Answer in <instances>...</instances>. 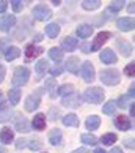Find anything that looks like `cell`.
Returning a JSON list of instances; mask_svg holds the SVG:
<instances>
[{
    "mask_svg": "<svg viewBox=\"0 0 135 153\" xmlns=\"http://www.w3.org/2000/svg\"><path fill=\"white\" fill-rule=\"evenodd\" d=\"M29 77H30L29 68L18 66V68L14 70V74H13V84H14L16 87H22V85H25V84H27Z\"/></svg>",
    "mask_w": 135,
    "mask_h": 153,
    "instance_id": "1",
    "label": "cell"
},
{
    "mask_svg": "<svg viewBox=\"0 0 135 153\" xmlns=\"http://www.w3.org/2000/svg\"><path fill=\"white\" fill-rule=\"evenodd\" d=\"M104 90L99 88V87H91L85 90V93H83V98H85L88 103H94V104H99L104 101Z\"/></svg>",
    "mask_w": 135,
    "mask_h": 153,
    "instance_id": "2",
    "label": "cell"
},
{
    "mask_svg": "<svg viewBox=\"0 0 135 153\" xmlns=\"http://www.w3.org/2000/svg\"><path fill=\"white\" fill-rule=\"evenodd\" d=\"M99 79L104 84H107V85H116V84L120 82V73H118L116 70H112V68L102 70L99 73Z\"/></svg>",
    "mask_w": 135,
    "mask_h": 153,
    "instance_id": "3",
    "label": "cell"
},
{
    "mask_svg": "<svg viewBox=\"0 0 135 153\" xmlns=\"http://www.w3.org/2000/svg\"><path fill=\"white\" fill-rule=\"evenodd\" d=\"M41 93H43L41 90H35L32 95H29V98L25 101V111H29V112L36 111V107L41 103Z\"/></svg>",
    "mask_w": 135,
    "mask_h": 153,
    "instance_id": "4",
    "label": "cell"
},
{
    "mask_svg": "<svg viewBox=\"0 0 135 153\" xmlns=\"http://www.w3.org/2000/svg\"><path fill=\"white\" fill-rule=\"evenodd\" d=\"M33 16H35L38 21H47L49 18H52V10L41 3V5H38V7H35V10H33Z\"/></svg>",
    "mask_w": 135,
    "mask_h": 153,
    "instance_id": "5",
    "label": "cell"
},
{
    "mask_svg": "<svg viewBox=\"0 0 135 153\" xmlns=\"http://www.w3.org/2000/svg\"><path fill=\"white\" fill-rule=\"evenodd\" d=\"M80 76L83 77V81L91 82L94 79V66L91 62H83L82 68H80Z\"/></svg>",
    "mask_w": 135,
    "mask_h": 153,
    "instance_id": "6",
    "label": "cell"
},
{
    "mask_svg": "<svg viewBox=\"0 0 135 153\" xmlns=\"http://www.w3.org/2000/svg\"><path fill=\"white\" fill-rule=\"evenodd\" d=\"M116 25H118V29L123 30V32L134 30V18H120L116 21Z\"/></svg>",
    "mask_w": 135,
    "mask_h": 153,
    "instance_id": "7",
    "label": "cell"
},
{
    "mask_svg": "<svg viewBox=\"0 0 135 153\" xmlns=\"http://www.w3.org/2000/svg\"><path fill=\"white\" fill-rule=\"evenodd\" d=\"M99 57H101V62H102V63H107V65H112V63L116 62V55L112 49H104Z\"/></svg>",
    "mask_w": 135,
    "mask_h": 153,
    "instance_id": "8",
    "label": "cell"
},
{
    "mask_svg": "<svg viewBox=\"0 0 135 153\" xmlns=\"http://www.w3.org/2000/svg\"><path fill=\"white\" fill-rule=\"evenodd\" d=\"M14 24H16V18H14V16H11V14H7V16H3V18L0 19V30L8 32Z\"/></svg>",
    "mask_w": 135,
    "mask_h": 153,
    "instance_id": "9",
    "label": "cell"
},
{
    "mask_svg": "<svg viewBox=\"0 0 135 153\" xmlns=\"http://www.w3.org/2000/svg\"><path fill=\"white\" fill-rule=\"evenodd\" d=\"M110 38V33L109 32H101L99 35L94 38V41H93V46H91V51H98L102 44L107 41V39Z\"/></svg>",
    "mask_w": 135,
    "mask_h": 153,
    "instance_id": "10",
    "label": "cell"
},
{
    "mask_svg": "<svg viewBox=\"0 0 135 153\" xmlns=\"http://www.w3.org/2000/svg\"><path fill=\"white\" fill-rule=\"evenodd\" d=\"M14 125H16V129L21 131V133H27V131H29V122H27L21 114H18L14 117Z\"/></svg>",
    "mask_w": 135,
    "mask_h": 153,
    "instance_id": "11",
    "label": "cell"
},
{
    "mask_svg": "<svg viewBox=\"0 0 135 153\" xmlns=\"http://www.w3.org/2000/svg\"><path fill=\"white\" fill-rule=\"evenodd\" d=\"M39 54H43V48H38V46H35V44H29L27 49H25V59L27 60H33Z\"/></svg>",
    "mask_w": 135,
    "mask_h": 153,
    "instance_id": "12",
    "label": "cell"
},
{
    "mask_svg": "<svg viewBox=\"0 0 135 153\" xmlns=\"http://www.w3.org/2000/svg\"><path fill=\"white\" fill-rule=\"evenodd\" d=\"M13 115V111L7 103H0V122H7Z\"/></svg>",
    "mask_w": 135,
    "mask_h": 153,
    "instance_id": "13",
    "label": "cell"
},
{
    "mask_svg": "<svg viewBox=\"0 0 135 153\" xmlns=\"http://www.w3.org/2000/svg\"><path fill=\"white\" fill-rule=\"evenodd\" d=\"M115 125L118 129H121V131H126V129L131 128V122H129V118L124 117V115H120L115 118Z\"/></svg>",
    "mask_w": 135,
    "mask_h": 153,
    "instance_id": "14",
    "label": "cell"
},
{
    "mask_svg": "<svg viewBox=\"0 0 135 153\" xmlns=\"http://www.w3.org/2000/svg\"><path fill=\"white\" fill-rule=\"evenodd\" d=\"M74 92H76V88H74V85H71V84H65V85H61L58 88V93L63 96V98H69V96L74 95Z\"/></svg>",
    "mask_w": 135,
    "mask_h": 153,
    "instance_id": "15",
    "label": "cell"
},
{
    "mask_svg": "<svg viewBox=\"0 0 135 153\" xmlns=\"http://www.w3.org/2000/svg\"><path fill=\"white\" fill-rule=\"evenodd\" d=\"M61 46H63V49H66V51H74V49H77V39L76 38H72V36H66L63 41H61Z\"/></svg>",
    "mask_w": 135,
    "mask_h": 153,
    "instance_id": "16",
    "label": "cell"
},
{
    "mask_svg": "<svg viewBox=\"0 0 135 153\" xmlns=\"http://www.w3.org/2000/svg\"><path fill=\"white\" fill-rule=\"evenodd\" d=\"M14 139V134L11 131L10 128H3L2 133H0V140H2V144H11Z\"/></svg>",
    "mask_w": 135,
    "mask_h": 153,
    "instance_id": "17",
    "label": "cell"
},
{
    "mask_svg": "<svg viewBox=\"0 0 135 153\" xmlns=\"http://www.w3.org/2000/svg\"><path fill=\"white\" fill-rule=\"evenodd\" d=\"M61 139H63V134H61L60 129H52L49 134V140L52 145H60L61 144Z\"/></svg>",
    "mask_w": 135,
    "mask_h": 153,
    "instance_id": "18",
    "label": "cell"
},
{
    "mask_svg": "<svg viewBox=\"0 0 135 153\" xmlns=\"http://www.w3.org/2000/svg\"><path fill=\"white\" fill-rule=\"evenodd\" d=\"M76 32H77V35L80 36V38H88L93 33V27L91 25H87V24H82V25L77 27Z\"/></svg>",
    "mask_w": 135,
    "mask_h": 153,
    "instance_id": "19",
    "label": "cell"
},
{
    "mask_svg": "<svg viewBox=\"0 0 135 153\" xmlns=\"http://www.w3.org/2000/svg\"><path fill=\"white\" fill-rule=\"evenodd\" d=\"M32 125H33V128H35V129H44V128H46V117H44L43 114H38L35 118H33Z\"/></svg>",
    "mask_w": 135,
    "mask_h": 153,
    "instance_id": "20",
    "label": "cell"
},
{
    "mask_svg": "<svg viewBox=\"0 0 135 153\" xmlns=\"http://www.w3.org/2000/svg\"><path fill=\"white\" fill-rule=\"evenodd\" d=\"M85 125H87L88 129H91V131H93V129H98L99 125H101V118L98 115H91V117L87 118V123Z\"/></svg>",
    "mask_w": 135,
    "mask_h": 153,
    "instance_id": "21",
    "label": "cell"
},
{
    "mask_svg": "<svg viewBox=\"0 0 135 153\" xmlns=\"http://www.w3.org/2000/svg\"><path fill=\"white\" fill-rule=\"evenodd\" d=\"M66 70L69 73H77L79 71V59L77 57H71L66 60Z\"/></svg>",
    "mask_w": 135,
    "mask_h": 153,
    "instance_id": "22",
    "label": "cell"
},
{
    "mask_svg": "<svg viewBox=\"0 0 135 153\" xmlns=\"http://www.w3.org/2000/svg\"><path fill=\"white\" fill-rule=\"evenodd\" d=\"M46 88L49 90V95H50V98H57V92H55V88H57V81L52 77V79H47L46 81Z\"/></svg>",
    "mask_w": 135,
    "mask_h": 153,
    "instance_id": "23",
    "label": "cell"
},
{
    "mask_svg": "<svg viewBox=\"0 0 135 153\" xmlns=\"http://www.w3.org/2000/svg\"><path fill=\"white\" fill-rule=\"evenodd\" d=\"M46 33H47V36H49V38L58 36V33H60V25H58V24H55V22L49 24V25L46 27Z\"/></svg>",
    "mask_w": 135,
    "mask_h": 153,
    "instance_id": "24",
    "label": "cell"
},
{
    "mask_svg": "<svg viewBox=\"0 0 135 153\" xmlns=\"http://www.w3.org/2000/svg\"><path fill=\"white\" fill-rule=\"evenodd\" d=\"M19 54H21L19 48H16V46L8 48V49H7V52H5V59H7L8 62H11V60L18 59V57H19Z\"/></svg>",
    "mask_w": 135,
    "mask_h": 153,
    "instance_id": "25",
    "label": "cell"
},
{
    "mask_svg": "<svg viewBox=\"0 0 135 153\" xmlns=\"http://www.w3.org/2000/svg\"><path fill=\"white\" fill-rule=\"evenodd\" d=\"M116 44H118V48H120V51H121L123 55H129V54H131L132 46H131V44H129L127 41H124V39H118Z\"/></svg>",
    "mask_w": 135,
    "mask_h": 153,
    "instance_id": "26",
    "label": "cell"
},
{
    "mask_svg": "<svg viewBox=\"0 0 135 153\" xmlns=\"http://www.w3.org/2000/svg\"><path fill=\"white\" fill-rule=\"evenodd\" d=\"M63 123L66 126H77L79 125V118L74 114H68L66 117H63Z\"/></svg>",
    "mask_w": 135,
    "mask_h": 153,
    "instance_id": "27",
    "label": "cell"
},
{
    "mask_svg": "<svg viewBox=\"0 0 135 153\" xmlns=\"http://www.w3.org/2000/svg\"><path fill=\"white\" fill-rule=\"evenodd\" d=\"M49 55H50V59H52L54 62H60L61 59H63V51L58 49V48H52L49 51Z\"/></svg>",
    "mask_w": 135,
    "mask_h": 153,
    "instance_id": "28",
    "label": "cell"
},
{
    "mask_svg": "<svg viewBox=\"0 0 135 153\" xmlns=\"http://www.w3.org/2000/svg\"><path fill=\"white\" fill-rule=\"evenodd\" d=\"M8 98H10V103L11 104H18L19 101H21V92L19 90H10L8 92Z\"/></svg>",
    "mask_w": 135,
    "mask_h": 153,
    "instance_id": "29",
    "label": "cell"
},
{
    "mask_svg": "<svg viewBox=\"0 0 135 153\" xmlns=\"http://www.w3.org/2000/svg\"><path fill=\"white\" fill-rule=\"evenodd\" d=\"M102 111H104V114L112 115L116 111V101H109V103H105L104 107H102Z\"/></svg>",
    "mask_w": 135,
    "mask_h": 153,
    "instance_id": "30",
    "label": "cell"
},
{
    "mask_svg": "<svg viewBox=\"0 0 135 153\" xmlns=\"http://www.w3.org/2000/svg\"><path fill=\"white\" fill-rule=\"evenodd\" d=\"M80 104V98L74 96V98H63V106H69V107H79Z\"/></svg>",
    "mask_w": 135,
    "mask_h": 153,
    "instance_id": "31",
    "label": "cell"
},
{
    "mask_svg": "<svg viewBox=\"0 0 135 153\" xmlns=\"http://www.w3.org/2000/svg\"><path fill=\"white\" fill-rule=\"evenodd\" d=\"M101 142H102L104 145H112V144H115L116 142V134H105L101 137Z\"/></svg>",
    "mask_w": 135,
    "mask_h": 153,
    "instance_id": "32",
    "label": "cell"
},
{
    "mask_svg": "<svg viewBox=\"0 0 135 153\" xmlns=\"http://www.w3.org/2000/svg\"><path fill=\"white\" fill-rule=\"evenodd\" d=\"M47 68H49V63L46 60H39L36 63V73L38 74H44V73L47 71Z\"/></svg>",
    "mask_w": 135,
    "mask_h": 153,
    "instance_id": "33",
    "label": "cell"
},
{
    "mask_svg": "<svg viewBox=\"0 0 135 153\" xmlns=\"http://www.w3.org/2000/svg\"><path fill=\"white\" fill-rule=\"evenodd\" d=\"M99 5H101L99 0H93V2H90V0H85V2L82 3V7L85 8V10H96V8H99Z\"/></svg>",
    "mask_w": 135,
    "mask_h": 153,
    "instance_id": "34",
    "label": "cell"
},
{
    "mask_svg": "<svg viewBox=\"0 0 135 153\" xmlns=\"http://www.w3.org/2000/svg\"><path fill=\"white\" fill-rule=\"evenodd\" d=\"M82 142L83 144H88V145H94L98 142V139L94 137V136H91V134H83L82 136Z\"/></svg>",
    "mask_w": 135,
    "mask_h": 153,
    "instance_id": "35",
    "label": "cell"
},
{
    "mask_svg": "<svg viewBox=\"0 0 135 153\" xmlns=\"http://www.w3.org/2000/svg\"><path fill=\"white\" fill-rule=\"evenodd\" d=\"M123 5H124V2H112L110 3V11L116 13V11H120L123 8Z\"/></svg>",
    "mask_w": 135,
    "mask_h": 153,
    "instance_id": "36",
    "label": "cell"
},
{
    "mask_svg": "<svg viewBox=\"0 0 135 153\" xmlns=\"http://www.w3.org/2000/svg\"><path fill=\"white\" fill-rule=\"evenodd\" d=\"M134 68H135V65H134V63H129V65H127V66L124 68V74H126V76H131V77H132V76L135 74V70H134Z\"/></svg>",
    "mask_w": 135,
    "mask_h": 153,
    "instance_id": "37",
    "label": "cell"
},
{
    "mask_svg": "<svg viewBox=\"0 0 135 153\" xmlns=\"http://www.w3.org/2000/svg\"><path fill=\"white\" fill-rule=\"evenodd\" d=\"M11 5H13V10L16 11V13H19V11H22V8H24L22 7V2H16V0L11 2Z\"/></svg>",
    "mask_w": 135,
    "mask_h": 153,
    "instance_id": "38",
    "label": "cell"
},
{
    "mask_svg": "<svg viewBox=\"0 0 135 153\" xmlns=\"http://www.w3.org/2000/svg\"><path fill=\"white\" fill-rule=\"evenodd\" d=\"M50 73H52L54 77L58 76V74H61V73H63V66H55V68H52V70H50Z\"/></svg>",
    "mask_w": 135,
    "mask_h": 153,
    "instance_id": "39",
    "label": "cell"
},
{
    "mask_svg": "<svg viewBox=\"0 0 135 153\" xmlns=\"http://www.w3.org/2000/svg\"><path fill=\"white\" fill-rule=\"evenodd\" d=\"M29 147H30L32 150H38L39 147H41V144H39L36 139H33V140H30V142H29Z\"/></svg>",
    "mask_w": 135,
    "mask_h": 153,
    "instance_id": "40",
    "label": "cell"
},
{
    "mask_svg": "<svg viewBox=\"0 0 135 153\" xmlns=\"http://www.w3.org/2000/svg\"><path fill=\"white\" fill-rule=\"evenodd\" d=\"M27 144L29 142H27L25 139H19L18 142H16V147H18V149H24V147H27Z\"/></svg>",
    "mask_w": 135,
    "mask_h": 153,
    "instance_id": "41",
    "label": "cell"
},
{
    "mask_svg": "<svg viewBox=\"0 0 135 153\" xmlns=\"http://www.w3.org/2000/svg\"><path fill=\"white\" fill-rule=\"evenodd\" d=\"M126 96H123V98H120V100H118V103H116V106H120V107H126L127 104H126Z\"/></svg>",
    "mask_w": 135,
    "mask_h": 153,
    "instance_id": "42",
    "label": "cell"
},
{
    "mask_svg": "<svg viewBox=\"0 0 135 153\" xmlns=\"http://www.w3.org/2000/svg\"><path fill=\"white\" fill-rule=\"evenodd\" d=\"M7 2H0V13H5L7 11Z\"/></svg>",
    "mask_w": 135,
    "mask_h": 153,
    "instance_id": "43",
    "label": "cell"
},
{
    "mask_svg": "<svg viewBox=\"0 0 135 153\" xmlns=\"http://www.w3.org/2000/svg\"><path fill=\"white\" fill-rule=\"evenodd\" d=\"M3 77H5V66L0 65V82H3Z\"/></svg>",
    "mask_w": 135,
    "mask_h": 153,
    "instance_id": "44",
    "label": "cell"
},
{
    "mask_svg": "<svg viewBox=\"0 0 135 153\" xmlns=\"http://www.w3.org/2000/svg\"><path fill=\"white\" fill-rule=\"evenodd\" d=\"M7 39H0V49H5V48H7Z\"/></svg>",
    "mask_w": 135,
    "mask_h": 153,
    "instance_id": "45",
    "label": "cell"
},
{
    "mask_svg": "<svg viewBox=\"0 0 135 153\" xmlns=\"http://www.w3.org/2000/svg\"><path fill=\"white\" fill-rule=\"evenodd\" d=\"M72 153H88V150L87 149H79V150H74Z\"/></svg>",
    "mask_w": 135,
    "mask_h": 153,
    "instance_id": "46",
    "label": "cell"
},
{
    "mask_svg": "<svg viewBox=\"0 0 135 153\" xmlns=\"http://www.w3.org/2000/svg\"><path fill=\"white\" fill-rule=\"evenodd\" d=\"M50 115H52V120H54V117H57V115H58V111H57V109H55V111L52 109V111H50Z\"/></svg>",
    "mask_w": 135,
    "mask_h": 153,
    "instance_id": "47",
    "label": "cell"
},
{
    "mask_svg": "<svg viewBox=\"0 0 135 153\" xmlns=\"http://www.w3.org/2000/svg\"><path fill=\"white\" fill-rule=\"evenodd\" d=\"M126 145L131 147V149H134V140H132V139H131V140H126Z\"/></svg>",
    "mask_w": 135,
    "mask_h": 153,
    "instance_id": "48",
    "label": "cell"
},
{
    "mask_svg": "<svg viewBox=\"0 0 135 153\" xmlns=\"http://www.w3.org/2000/svg\"><path fill=\"white\" fill-rule=\"evenodd\" d=\"M110 153H123V150L116 147V149H112V152H110Z\"/></svg>",
    "mask_w": 135,
    "mask_h": 153,
    "instance_id": "49",
    "label": "cell"
},
{
    "mask_svg": "<svg viewBox=\"0 0 135 153\" xmlns=\"http://www.w3.org/2000/svg\"><path fill=\"white\" fill-rule=\"evenodd\" d=\"M129 96H131V98H134V85L131 87V90H129Z\"/></svg>",
    "mask_w": 135,
    "mask_h": 153,
    "instance_id": "50",
    "label": "cell"
},
{
    "mask_svg": "<svg viewBox=\"0 0 135 153\" xmlns=\"http://www.w3.org/2000/svg\"><path fill=\"white\" fill-rule=\"evenodd\" d=\"M39 39H43V35H36L35 36V41H39Z\"/></svg>",
    "mask_w": 135,
    "mask_h": 153,
    "instance_id": "51",
    "label": "cell"
},
{
    "mask_svg": "<svg viewBox=\"0 0 135 153\" xmlns=\"http://www.w3.org/2000/svg\"><path fill=\"white\" fill-rule=\"evenodd\" d=\"M94 153H105L102 149H96V150H94Z\"/></svg>",
    "mask_w": 135,
    "mask_h": 153,
    "instance_id": "52",
    "label": "cell"
},
{
    "mask_svg": "<svg viewBox=\"0 0 135 153\" xmlns=\"http://www.w3.org/2000/svg\"><path fill=\"white\" fill-rule=\"evenodd\" d=\"M0 153H7V150H5V149H3L2 145H0Z\"/></svg>",
    "mask_w": 135,
    "mask_h": 153,
    "instance_id": "53",
    "label": "cell"
},
{
    "mask_svg": "<svg viewBox=\"0 0 135 153\" xmlns=\"http://www.w3.org/2000/svg\"><path fill=\"white\" fill-rule=\"evenodd\" d=\"M0 96H2V92H0Z\"/></svg>",
    "mask_w": 135,
    "mask_h": 153,
    "instance_id": "54",
    "label": "cell"
}]
</instances>
